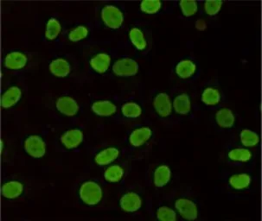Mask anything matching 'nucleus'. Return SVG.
<instances>
[{
    "label": "nucleus",
    "instance_id": "nucleus-16",
    "mask_svg": "<svg viewBox=\"0 0 262 221\" xmlns=\"http://www.w3.org/2000/svg\"><path fill=\"white\" fill-rule=\"evenodd\" d=\"M120 155L119 150L116 148H108L101 150L95 156V162L100 166L110 164L111 162L115 161Z\"/></svg>",
    "mask_w": 262,
    "mask_h": 221
},
{
    "label": "nucleus",
    "instance_id": "nucleus-27",
    "mask_svg": "<svg viewBox=\"0 0 262 221\" xmlns=\"http://www.w3.org/2000/svg\"><path fill=\"white\" fill-rule=\"evenodd\" d=\"M240 141L246 147H253L259 142V136L251 130L245 129L240 132Z\"/></svg>",
    "mask_w": 262,
    "mask_h": 221
},
{
    "label": "nucleus",
    "instance_id": "nucleus-12",
    "mask_svg": "<svg viewBox=\"0 0 262 221\" xmlns=\"http://www.w3.org/2000/svg\"><path fill=\"white\" fill-rule=\"evenodd\" d=\"M22 97V92L18 86L10 88L7 92L4 94L1 98V106L3 108H13L18 103Z\"/></svg>",
    "mask_w": 262,
    "mask_h": 221
},
{
    "label": "nucleus",
    "instance_id": "nucleus-35",
    "mask_svg": "<svg viewBox=\"0 0 262 221\" xmlns=\"http://www.w3.org/2000/svg\"><path fill=\"white\" fill-rule=\"evenodd\" d=\"M206 27H207V26H206V22L203 21V20H202V19H199V20H197L196 22V28L198 30H200V32H203V30H205Z\"/></svg>",
    "mask_w": 262,
    "mask_h": 221
},
{
    "label": "nucleus",
    "instance_id": "nucleus-9",
    "mask_svg": "<svg viewBox=\"0 0 262 221\" xmlns=\"http://www.w3.org/2000/svg\"><path fill=\"white\" fill-rule=\"evenodd\" d=\"M82 141L83 134L78 129L69 130L61 136V142L67 148H77Z\"/></svg>",
    "mask_w": 262,
    "mask_h": 221
},
{
    "label": "nucleus",
    "instance_id": "nucleus-32",
    "mask_svg": "<svg viewBox=\"0 0 262 221\" xmlns=\"http://www.w3.org/2000/svg\"><path fill=\"white\" fill-rule=\"evenodd\" d=\"M157 218L162 221H176L177 214L172 209L167 206H161L157 211Z\"/></svg>",
    "mask_w": 262,
    "mask_h": 221
},
{
    "label": "nucleus",
    "instance_id": "nucleus-6",
    "mask_svg": "<svg viewBox=\"0 0 262 221\" xmlns=\"http://www.w3.org/2000/svg\"><path fill=\"white\" fill-rule=\"evenodd\" d=\"M153 106L157 114L161 117H168L171 114L172 104L169 95L164 92L158 94L153 100Z\"/></svg>",
    "mask_w": 262,
    "mask_h": 221
},
{
    "label": "nucleus",
    "instance_id": "nucleus-31",
    "mask_svg": "<svg viewBox=\"0 0 262 221\" xmlns=\"http://www.w3.org/2000/svg\"><path fill=\"white\" fill-rule=\"evenodd\" d=\"M89 35V30L85 26H80L72 30L69 34V38L70 41L76 42L82 41L85 39Z\"/></svg>",
    "mask_w": 262,
    "mask_h": 221
},
{
    "label": "nucleus",
    "instance_id": "nucleus-3",
    "mask_svg": "<svg viewBox=\"0 0 262 221\" xmlns=\"http://www.w3.org/2000/svg\"><path fill=\"white\" fill-rule=\"evenodd\" d=\"M113 71L117 76L129 77L135 76L139 71V65L131 58H123L117 60L113 66Z\"/></svg>",
    "mask_w": 262,
    "mask_h": 221
},
{
    "label": "nucleus",
    "instance_id": "nucleus-5",
    "mask_svg": "<svg viewBox=\"0 0 262 221\" xmlns=\"http://www.w3.org/2000/svg\"><path fill=\"white\" fill-rule=\"evenodd\" d=\"M175 208L177 209L181 216L188 220H194L197 218L198 211L196 204L190 200L182 199L177 200L175 203Z\"/></svg>",
    "mask_w": 262,
    "mask_h": 221
},
{
    "label": "nucleus",
    "instance_id": "nucleus-1",
    "mask_svg": "<svg viewBox=\"0 0 262 221\" xmlns=\"http://www.w3.org/2000/svg\"><path fill=\"white\" fill-rule=\"evenodd\" d=\"M80 198L87 205L95 206L102 199V190L95 182H86L80 188Z\"/></svg>",
    "mask_w": 262,
    "mask_h": 221
},
{
    "label": "nucleus",
    "instance_id": "nucleus-28",
    "mask_svg": "<svg viewBox=\"0 0 262 221\" xmlns=\"http://www.w3.org/2000/svg\"><path fill=\"white\" fill-rule=\"evenodd\" d=\"M61 27L60 22L56 18L50 19L46 26V30H45V36L49 40H54L60 34Z\"/></svg>",
    "mask_w": 262,
    "mask_h": 221
},
{
    "label": "nucleus",
    "instance_id": "nucleus-29",
    "mask_svg": "<svg viewBox=\"0 0 262 221\" xmlns=\"http://www.w3.org/2000/svg\"><path fill=\"white\" fill-rule=\"evenodd\" d=\"M228 158H230L232 161L246 162L252 158V153L246 148H234L228 153Z\"/></svg>",
    "mask_w": 262,
    "mask_h": 221
},
{
    "label": "nucleus",
    "instance_id": "nucleus-13",
    "mask_svg": "<svg viewBox=\"0 0 262 221\" xmlns=\"http://www.w3.org/2000/svg\"><path fill=\"white\" fill-rule=\"evenodd\" d=\"M50 70L53 76L59 78H64L69 76L71 72V66L66 60L58 58L51 62L50 64Z\"/></svg>",
    "mask_w": 262,
    "mask_h": 221
},
{
    "label": "nucleus",
    "instance_id": "nucleus-30",
    "mask_svg": "<svg viewBox=\"0 0 262 221\" xmlns=\"http://www.w3.org/2000/svg\"><path fill=\"white\" fill-rule=\"evenodd\" d=\"M162 3L158 0H145L140 4V9L143 12L155 14L161 9Z\"/></svg>",
    "mask_w": 262,
    "mask_h": 221
},
{
    "label": "nucleus",
    "instance_id": "nucleus-18",
    "mask_svg": "<svg viewBox=\"0 0 262 221\" xmlns=\"http://www.w3.org/2000/svg\"><path fill=\"white\" fill-rule=\"evenodd\" d=\"M218 126L221 128H231L234 126L235 117L233 112L228 108H221L215 115Z\"/></svg>",
    "mask_w": 262,
    "mask_h": 221
},
{
    "label": "nucleus",
    "instance_id": "nucleus-24",
    "mask_svg": "<svg viewBox=\"0 0 262 221\" xmlns=\"http://www.w3.org/2000/svg\"><path fill=\"white\" fill-rule=\"evenodd\" d=\"M202 100L207 106H215L221 100V94L217 89L208 88L202 92Z\"/></svg>",
    "mask_w": 262,
    "mask_h": 221
},
{
    "label": "nucleus",
    "instance_id": "nucleus-7",
    "mask_svg": "<svg viewBox=\"0 0 262 221\" xmlns=\"http://www.w3.org/2000/svg\"><path fill=\"white\" fill-rule=\"evenodd\" d=\"M56 106L57 110H59L61 114L69 117L75 116L79 110V106L77 104V102L69 96H64L58 98Z\"/></svg>",
    "mask_w": 262,
    "mask_h": 221
},
{
    "label": "nucleus",
    "instance_id": "nucleus-17",
    "mask_svg": "<svg viewBox=\"0 0 262 221\" xmlns=\"http://www.w3.org/2000/svg\"><path fill=\"white\" fill-rule=\"evenodd\" d=\"M110 56L108 54H105V53L96 54L90 60V65H91L92 68L99 74L107 72L108 68L110 66Z\"/></svg>",
    "mask_w": 262,
    "mask_h": 221
},
{
    "label": "nucleus",
    "instance_id": "nucleus-19",
    "mask_svg": "<svg viewBox=\"0 0 262 221\" xmlns=\"http://www.w3.org/2000/svg\"><path fill=\"white\" fill-rule=\"evenodd\" d=\"M196 64L190 60H181L176 68V73L182 79H188L196 73Z\"/></svg>",
    "mask_w": 262,
    "mask_h": 221
},
{
    "label": "nucleus",
    "instance_id": "nucleus-15",
    "mask_svg": "<svg viewBox=\"0 0 262 221\" xmlns=\"http://www.w3.org/2000/svg\"><path fill=\"white\" fill-rule=\"evenodd\" d=\"M24 186L21 182L12 180L5 184L2 186V196L7 199H15L22 194Z\"/></svg>",
    "mask_w": 262,
    "mask_h": 221
},
{
    "label": "nucleus",
    "instance_id": "nucleus-23",
    "mask_svg": "<svg viewBox=\"0 0 262 221\" xmlns=\"http://www.w3.org/2000/svg\"><path fill=\"white\" fill-rule=\"evenodd\" d=\"M129 38L138 50H143L147 46L144 34L139 28H132L129 32Z\"/></svg>",
    "mask_w": 262,
    "mask_h": 221
},
{
    "label": "nucleus",
    "instance_id": "nucleus-11",
    "mask_svg": "<svg viewBox=\"0 0 262 221\" xmlns=\"http://www.w3.org/2000/svg\"><path fill=\"white\" fill-rule=\"evenodd\" d=\"M152 136V130L148 127H141L136 129L131 133L129 142L134 147H140L145 142H147Z\"/></svg>",
    "mask_w": 262,
    "mask_h": 221
},
{
    "label": "nucleus",
    "instance_id": "nucleus-4",
    "mask_svg": "<svg viewBox=\"0 0 262 221\" xmlns=\"http://www.w3.org/2000/svg\"><path fill=\"white\" fill-rule=\"evenodd\" d=\"M25 150L34 158H41L45 155L46 146L41 136L32 135L25 141Z\"/></svg>",
    "mask_w": 262,
    "mask_h": 221
},
{
    "label": "nucleus",
    "instance_id": "nucleus-22",
    "mask_svg": "<svg viewBox=\"0 0 262 221\" xmlns=\"http://www.w3.org/2000/svg\"><path fill=\"white\" fill-rule=\"evenodd\" d=\"M251 184V177L247 174H234L229 178V184L234 190H245Z\"/></svg>",
    "mask_w": 262,
    "mask_h": 221
},
{
    "label": "nucleus",
    "instance_id": "nucleus-21",
    "mask_svg": "<svg viewBox=\"0 0 262 221\" xmlns=\"http://www.w3.org/2000/svg\"><path fill=\"white\" fill-rule=\"evenodd\" d=\"M173 108L177 114H181V115L189 114L190 108H191L189 96L186 94H182L177 96L174 100Z\"/></svg>",
    "mask_w": 262,
    "mask_h": 221
},
{
    "label": "nucleus",
    "instance_id": "nucleus-33",
    "mask_svg": "<svg viewBox=\"0 0 262 221\" xmlns=\"http://www.w3.org/2000/svg\"><path fill=\"white\" fill-rule=\"evenodd\" d=\"M182 12L185 16H191L196 14L197 12V3L196 1H186L182 0L179 3Z\"/></svg>",
    "mask_w": 262,
    "mask_h": 221
},
{
    "label": "nucleus",
    "instance_id": "nucleus-14",
    "mask_svg": "<svg viewBox=\"0 0 262 221\" xmlns=\"http://www.w3.org/2000/svg\"><path fill=\"white\" fill-rule=\"evenodd\" d=\"M92 110L97 114L98 116L101 117H108L112 116L113 114L116 112L117 108L115 104H113L112 102L108 100H100L96 102L92 106Z\"/></svg>",
    "mask_w": 262,
    "mask_h": 221
},
{
    "label": "nucleus",
    "instance_id": "nucleus-8",
    "mask_svg": "<svg viewBox=\"0 0 262 221\" xmlns=\"http://www.w3.org/2000/svg\"><path fill=\"white\" fill-rule=\"evenodd\" d=\"M142 206V200L139 194L129 192L121 197L120 206L124 211L127 212H133L138 211Z\"/></svg>",
    "mask_w": 262,
    "mask_h": 221
},
{
    "label": "nucleus",
    "instance_id": "nucleus-25",
    "mask_svg": "<svg viewBox=\"0 0 262 221\" xmlns=\"http://www.w3.org/2000/svg\"><path fill=\"white\" fill-rule=\"evenodd\" d=\"M124 176V170L119 165H114L108 168L104 173L105 179L108 182H118Z\"/></svg>",
    "mask_w": 262,
    "mask_h": 221
},
{
    "label": "nucleus",
    "instance_id": "nucleus-26",
    "mask_svg": "<svg viewBox=\"0 0 262 221\" xmlns=\"http://www.w3.org/2000/svg\"><path fill=\"white\" fill-rule=\"evenodd\" d=\"M121 112H122V114L125 117L129 118H135L139 117L141 115L142 109L135 102H127L122 106Z\"/></svg>",
    "mask_w": 262,
    "mask_h": 221
},
{
    "label": "nucleus",
    "instance_id": "nucleus-2",
    "mask_svg": "<svg viewBox=\"0 0 262 221\" xmlns=\"http://www.w3.org/2000/svg\"><path fill=\"white\" fill-rule=\"evenodd\" d=\"M101 18L108 28H120L124 21L123 13L114 6H106L101 10Z\"/></svg>",
    "mask_w": 262,
    "mask_h": 221
},
{
    "label": "nucleus",
    "instance_id": "nucleus-34",
    "mask_svg": "<svg viewBox=\"0 0 262 221\" xmlns=\"http://www.w3.org/2000/svg\"><path fill=\"white\" fill-rule=\"evenodd\" d=\"M222 6L221 1H207L204 4V10L209 16H215Z\"/></svg>",
    "mask_w": 262,
    "mask_h": 221
},
{
    "label": "nucleus",
    "instance_id": "nucleus-20",
    "mask_svg": "<svg viewBox=\"0 0 262 221\" xmlns=\"http://www.w3.org/2000/svg\"><path fill=\"white\" fill-rule=\"evenodd\" d=\"M171 172L166 165H161L157 168L154 172V184L158 188H163L171 179Z\"/></svg>",
    "mask_w": 262,
    "mask_h": 221
},
{
    "label": "nucleus",
    "instance_id": "nucleus-10",
    "mask_svg": "<svg viewBox=\"0 0 262 221\" xmlns=\"http://www.w3.org/2000/svg\"><path fill=\"white\" fill-rule=\"evenodd\" d=\"M27 64V57L21 52H12L5 59V66L8 70H22Z\"/></svg>",
    "mask_w": 262,
    "mask_h": 221
}]
</instances>
